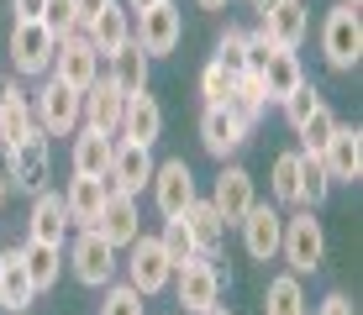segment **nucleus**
<instances>
[{
	"instance_id": "nucleus-15",
	"label": "nucleus",
	"mask_w": 363,
	"mask_h": 315,
	"mask_svg": "<svg viewBox=\"0 0 363 315\" xmlns=\"http://www.w3.org/2000/svg\"><path fill=\"white\" fill-rule=\"evenodd\" d=\"M237 226H242V247H247V258H253V263H274V258H279L284 216L274 205H258V200H253V210H247Z\"/></svg>"
},
{
	"instance_id": "nucleus-24",
	"label": "nucleus",
	"mask_w": 363,
	"mask_h": 315,
	"mask_svg": "<svg viewBox=\"0 0 363 315\" xmlns=\"http://www.w3.org/2000/svg\"><path fill=\"white\" fill-rule=\"evenodd\" d=\"M111 184L106 179H84V173H74L69 189H64V205H69V226H95L100 205H106Z\"/></svg>"
},
{
	"instance_id": "nucleus-16",
	"label": "nucleus",
	"mask_w": 363,
	"mask_h": 315,
	"mask_svg": "<svg viewBox=\"0 0 363 315\" xmlns=\"http://www.w3.org/2000/svg\"><path fill=\"white\" fill-rule=\"evenodd\" d=\"M121 105H127V95L111 79H95L90 90L79 95V126H95L100 137H116L121 132Z\"/></svg>"
},
{
	"instance_id": "nucleus-33",
	"label": "nucleus",
	"mask_w": 363,
	"mask_h": 315,
	"mask_svg": "<svg viewBox=\"0 0 363 315\" xmlns=\"http://www.w3.org/2000/svg\"><path fill=\"white\" fill-rule=\"evenodd\" d=\"M327 195H332V173H327V163H321L316 153H300V205L316 210Z\"/></svg>"
},
{
	"instance_id": "nucleus-35",
	"label": "nucleus",
	"mask_w": 363,
	"mask_h": 315,
	"mask_svg": "<svg viewBox=\"0 0 363 315\" xmlns=\"http://www.w3.org/2000/svg\"><path fill=\"white\" fill-rule=\"evenodd\" d=\"M295 132H300V153H321V147H327V137L337 132V116H332L327 105H316L306 121L295 126Z\"/></svg>"
},
{
	"instance_id": "nucleus-4",
	"label": "nucleus",
	"mask_w": 363,
	"mask_h": 315,
	"mask_svg": "<svg viewBox=\"0 0 363 315\" xmlns=\"http://www.w3.org/2000/svg\"><path fill=\"white\" fill-rule=\"evenodd\" d=\"M321 53H327L332 69H358V58H363V21H358V6H332L327 11V21H321Z\"/></svg>"
},
{
	"instance_id": "nucleus-31",
	"label": "nucleus",
	"mask_w": 363,
	"mask_h": 315,
	"mask_svg": "<svg viewBox=\"0 0 363 315\" xmlns=\"http://www.w3.org/2000/svg\"><path fill=\"white\" fill-rule=\"evenodd\" d=\"M227 110L247 126V132H253V126L264 121V110H269L264 79H258V74H237V79H232V100H227Z\"/></svg>"
},
{
	"instance_id": "nucleus-51",
	"label": "nucleus",
	"mask_w": 363,
	"mask_h": 315,
	"mask_svg": "<svg viewBox=\"0 0 363 315\" xmlns=\"http://www.w3.org/2000/svg\"><path fill=\"white\" fill-rule=\"evenodd\" d=\"M347 6H358V0H347Z\"/></svg>"
},
{
	"instance_id": "nucleus-3",
	"label": "nucleus",
	"mask_w": 363,
	"mask_h": 315,
	"mask_svg": "<svg viewBox=\"0 0 363 315\" xmlns=\"http://www.w3.org/2000/svg\"><path fill=\"white\" fill-rule=\"evenodd\" d=\"M79 95L74 84H64L58 74H43V84L32 90V121L43 126L48 137H74L79 132Z\"/></svg>"
},
{
	"instance_id": "nucleus-8",
	"label": "nucleus",
	"mask_w": 363,
	"mask_h": 315,
	"mask_svg": "<svg viewBox=\"0 0 363 315\" xmlns=\"http://www.w3.org/2000/svg\"><path fill=\"white\" fill-rule=\"evenodd\" d=\"M137 47H143L147 58H169L174 47H179V37H184V11L174 6V0H158V6H147V11H137Z\"/></svg>"
},
{
	"instance_id": "nucleus-30",
	"label": "nucleus",
	"mask_w": 363,
	"mask_h": 315,
	"mask_svg": "<svg viewBox=\"0 0 363 315\" xmlns=\"http://www.w3.org/2000/svg\"><path fill=\"white\" fill-rule=\"evenodd\" d=\"M258 79H264V95H269V100H284V95H290L300 79H306V69H300L295 47H274V53H269V63L258 69Z\"/></svg>"
},
{
	"instance_id": "nucleus-37",
	"label": "nucleus",
	"mask_w": 363,
	"mask_h": 315,
	"mask_svg": "<svg viewBox=\"0 0 363 315\" xmlns=\"http://www.w3.org/2000/svg\"><path fill=\"white\" fill-rule=\"evenodd\" d=\"M216 63H221L227 74H247V32H242V27H227V32H221Z\"/></svg>"
},
{
	"instance_id": "nucleus-29",
	"label": "nucleus",
	"mask_w": 363,
	"mask_h": 315,
	"mask_svg": "<svg viewBox=\"0 0 363 315\" xmlns=\"http://www.w3.org/2000/svg\"><path fill=\"white\" fill-rule=\"evenodd\" d=\"M32 126V95L16 90V79L0 84V147H11L16 137H27Z\"/></svg>"
},
{
	"instance_id": "nucleus-13",
	"label": "nucleus",
	"mask_w": 363,
	"mask_h": 315,
	"mask_svg": "<svg viewBox=\"0 0 363 315\" xmlns=\"http://www.w3.org/2000/svg\"><path fill=\"white\" fill-rule=\"evenodd\" d=\"M147 179H153V147H143V142H116V147H111V168H106L111 189H121V195H143Z\"/></svg>"
},
{
	"instance_id": "nucleus-49",
	"label": "nucleus",
	"mask_w": 363,
	"mask_h": 315,
	"mask_svg": "<svg viewBox=\"0 0 363 315\" xmlns=\"http://www.w3.org/2000/svg\"><path fill=\"white\" fill-rule=\"evenodd\" d=\"M195 6H200V11H221L227 0H195Z\"/></svg>"
},
{
	"instance_id": "nucleus-6",
	"label": "nucleus",
	"mask_w": 363,
	"mask_h": 315,
	"mask_svg": "<svg viewBox=\"0 0 363 315\" xmlns=\"http://www.w3.org/2000/svg\"><path fill=\"white\" fill-rule=\"evenodd\" d=\"M174 279V263H169V252L158 236H147V231H137V242L127 247V284L137 289V294H164Z\"/></svg>"
},
{
	"instance_id": "nucleus-28",
	"label": "nucleus",
	"mask_w": 363,
	"mask_h": 315,
	"mask_svg": "<svg viewBox=\"0 0 363 315\" xmlns=\"http://www.w3.org/2000/svg\"><path fill=\"white\" fill-rule=\"evenodd\" d=\"M111 147H116V137H100L95 126H79V132H74V173H84V179H106Z\"/></svg>"
},
{
	"instance_id": "nucleus-7",
	"label": "nucleus",
	"mask_w": 363,
	"mask_h": 315,
	"mask_svg": "<svg viewBox=\"0 0 363 315\" xmlns=\"http://www.w3.org/2000/svg\"><path fill=\"white\" fill-rule=\"evenodd\" d=\"M58 37L43 27V21H11V69L27 74V79H43L53 69Z\"/></svg>"
},
{
	"instance_id": "nucleus-10",
	"label": "nucleus",
	"mask_w": 363,
	"mask_h": 315,
	"mask_svg": "<svg viewBox=\"0 0 363 315\" xmlns=\"http://www.w3.org/2000/svg\"><path fill=\"white\" fill-rule=\"evenodd\" d=\"M147 189H153L158 216L174 221V216H184V205L195 200V173H190V163H184V158L153 163V179H147Z\"/></svg>"
},
{
	"instance_id": "nucleus-38",
	"label": "nucleus",
	"mask_w": 363,
	"mask_h": 315,
	"mask_svg": "<svg viewBox=\"0 0 363 315\" xmlns=\"http://www.w3.org/2000/svg\"><path fill=\"white\" fill-rule=\"evenodd\" d=\"M37 21H43V27L58 37V42L79 32V11H74V0H48V6H43V16H37Z\"/></svg>"
},
{
	"instance_id": "nucleus-50",
	"label": "nucleus",
	"mask_w": 363,
	"mask_h": 315,
	"mask_svg": "<svg viewBox=\"0 0 363 315\" xmlns=\"http://www.w3.org/2000/svg\"><path fill=\"white\" fill-rule=\"evenodd\" d=\"M6 195H11V184H6V173H0V210H6Z\"/></svg>"
},
{
	"instance_id": "nucleus-22",
	"label": "nucleus",
	"mask_w": 363,
	"mask_h": 315,
	"mask_svg": "<svg viewBox=\"0 0 363 315\" xmlns=\"http://www.w3.org/2000/svg\"><path fill=\"white\" fill-rule=\"evenodd\" d=\"M184 226H190V236H195V252L200 258H216L221 252V242H227V221L216 216V205H211V200H190V205H184V216H179Z\"/></svg>"
},
{
	"instance_id": "nucleus-34",
	"label": "nucleus",
	"mask_w": 363,
	"mask_h": 315,
	"mask_svg": "<svg viewBox=\"0 0 363 315\" xmlns=\"http://www.w3.org/2000/svg\"><path fill=\"white\" fill-rule=\"evenodd\" d=\"M274 200L279 205H300V153L274 158Z\"/></svg>"
},
{
	"instance_id": "nucleus-52",
	"label": "nucleus",
	"mask_w": 363,
	"mask_h": 315,
	"mask_svg": "<svg viewBox=\"0 0 363 315\" xmlns=\"http://www.w3.org/2000/svg\"><path fill=\"white\" fill-rule=\"evenodd\" d=\"M0 258H6V247H0Z\"/></svg>"
},
{
	"instance_id": "nucleus-27",
	"label": "nucleus",
	"mask_w": 363,
	"mask_h": 315,
	"mask_svg": "<svg viewBox=\"0 0 363 315\" xmlns=\"http://www.w3.org/2000/svg\"><path fill=\"white\" fill-rule=\"evenodd\" d=\"M58 252L64 247H53V242H37V236H27V242L16 247V258H21V268H27V279H32V289L37 294H48V289L58 284Z\"/></svg>"
},
{
	"instance_id": "nucleus-20",
	"label": "nucleus",
	"mask_w": 363,
	"mask_h": 315,
	"mask_svg": "<svg viewBox=\"0 0 363 315\" xmlns=\"http://www.w3.org/2000/svg\"><path fill=\"white\" fill-rule=\"evenodd\" d=\"M200 142H206V153H211V158L227 163L237 147L247 142V126L237 121L227 105H206V116H200Z\"/></svg>"
},
{
	"instance_id": "nucleus-39",
	"label": "nucleus",
	"mask_w": 363,
	"mask_h": 315,
	"mask_svg": "<svg viewBox=\"0 0 363 315\" xmlns=\"http://www.w3.org/2000/svg\"><path fill=\"white\" fill-rule=\"evenodd\" d=\"M279 105H284V121H290V126H300V121L311 116V110L321 105V90H316V84H311V79H300L295 90H290V95L279 100Z\"/></svg>"
},
{
	"instance_id": "nucleus-21",
	"label": "nucleus",
	"mask_w": 363,
	"mask_h": 315,
	"mask_svg": "<svg viewBox=\"0 0 363 315\" xmlns=\"http://www.w3.org/2000/svg\"><path fill=\"white\" fill-rule=\"evenodd\" d=\"M27 236H37V242H53L64 247L69 242V205L58 189H43V195H32V226Z\"/></svg>"
},
{
	"instance_id": "nucleus-12",
	"label": "nucleus",
	"mask_w": 363,
	"mask_h": 315,
	"mask_svg": "<svg viewBox=\"0 0 363 315\" xmlns=\"http://www.w3.org/2000/svg\"><path fill=\"white\" fill-rule=\"evenodd\" d=\"M316 158L327 163L332 184H358V179H363V132L337 121V132L327 137V147H321Z\"/></svg>"
},
{
	"instance_id": "nucleus-18",
	"label": "nucleus",
	"mask_w": 363,
	"mask_h": 315,
	"mask_svg": "<svg viewBox=\"0 0 363 315\" xmlns=\"http://www.w3.org/2000/svg\"><path fill=\"white\" fill-rule=\"evenodd\" d=\"M121 142H143V147H153L158 137H164V110H158V100L147 95V90H137L127 95V105H121Z\"/></svg>"
},
{
	"instance_id": "nucleus-36",
	"label": "nucleus",
	"mask_w": 363,
	"mask_h": 315,
	"mask_svg": "<svg viewBox=\"0 0 363 315\" xmlns=\"http://www.w3.org/2000/svg\"><path fill=\"white\" fill-rule=\"evenodd\" d=\"M158 242H164V252H169V263H174V268H179V263H190V258H200V252H195V236H190V226H184L179 216L164 221Z\"/></svg>"
},
{
	"instance_id": "nucleus-23",
	"label": "nucleus",
	"mask_w": 363,
	"mask_h": 315,
	"mask_svg": "<svg viewBox=\"0 0 363 315\" xmlns=\"http://www.w3.org/2000/svg\"><path fill=\"white\" fill-rule=\"evenodd\" d=\"M258 27H264L279 47H300L306 32H311V11H306V0H279L269 16H258Z\"/></svg>"
},
{
	"instance_id": "nucleus-41",
	"label": "nucleus",
	"mask_w": 363,
	"mask_h": 315,
	"mask_svg": "<svg viewBox=\"0 0 363 315\" xmlns=\"http://www.w3.org/2000/svg\"><path fill=\"white\" fill-rule=\"evenodd\" d=\"M232 79H237V74H227L216 58H211L206 74H200V95H206V105H227V100H232Z\"/></svg>"
},
{
	"instance_id": "nucleus-25",
	"label": "nucleus",
	"mask_w": 363,
	"mask_h": 315,
	"mask_svg": "<svg viewBox=\"0 0 363 315\" xmlns=\"http://www.w3.org/2000/svg\"><path fill=\"white\" fill-rule=\"evenodd\" d=\"M32 299H37V289L27 279V268H21L16 247H6V258H0V310L21 315V310H32Z\"/></svg>"
},
{
	"instance_id": "nucleus-48",
	"label": "nucleus",
	"mask_w": 363,
	"mask_h": 315,
	"mask_svg": "<svg viewBox=\"0 0 363 315\" xmlns=\"http://www.w3.org/2000/svg\"><path fill=\"white\" fill-rule=\"evenodd\" d=\"M200 315H232V310H227V305H221V299H216V305H206Z\"/></svg>"
},
{
	"instance_id": "nucleus-26",
	"label": "nucleus",
	"mask_w": 363,
	"mask_h": 315,
	"mask_svg": "<svg viewBox=\"0 0 363 315\" xmlns=\"http://www.w3.org/2000/svg\"><path fill=\"white\" fill-rule=\"evenodd\" d=\"M106 63H111V74H106V79L116 84L121 95L147 90V53L137 47V37H127V42H121V47H116V53H111Z\"/></svg>"
},
{
	"instance_id": "nucleus-42",
	"label": "nucleus",
	"mask_w": 363,
	"mask_h": 315,
	"mask_svg": "<svg viewBox=\"0 0 363 315\" xmlns=\"http://www.w3.org/2000/svg\"><path fill=\"white\" fill-rule=\"evenodd\" d=\"M274 47H279V42H274V37H269L264 27H253V32H247V74H258V69H264Z\"/></svg>"
},
{
	"instance_id": "nucleus-45",
	"label": "nucleus",
	"mask_w": 363,
	"mask_h": 315,
	"mask_svg": "<svg viewBox=\"0 0 363 315\" xmlns=\"http://www.w3.org/2000/svg\"><path fill=\"white\" fill-rule=\"evenodd\" d=\"M100 6H106V0H74V11H79V32H84V21H90Z\"/></svg>"
},
{
	"instance_id": "nucleus-47",
	"label": "nucleus",
	"mask_w": 363,
	"mask_h": 315,
	"mask_svg": "<svg viewBox=\"0 0 363 315\" xmlns=\"http://www.w3.org/2000/svg\"><path fill=\"white\" fill-rule=\"evenodd\" d=\"M127 11H147V6H158V0H121Z\"/></svg>"
},
{
	"instance_id": "nucleus-43",
	"label": "nucleus",
	"mask_w": 363,
	"mask_h": 315,
	"mask_svg": "<svg viewBox=\"0 0 363 315\" xmlns=\"http://www.w3.org/2000/svg\"><path fill=\"white\" fill-rule=\"evenodd\" d=\"M316 315H358V310H353V299H347V294H327L316 305Z\"/></svg>"
},
{
	"instance_id": "nucleus-46",
	"label": "nucleus",
	"mask_w": 363,
	"mask_h": 315,
	"mask_svg": "<svg viewBox=\"0 0 363 315\" xmlns=\"http://www.w3.org/2000/svg\"><path fill=\"white\" fill-rule=\"evenodd\" d=\"M274 6H279V0H253V11H258V16H269Z\"/></svg>"
},
{
	"instance_id": "nucleus-9",
	"label": "nucleus",
	"mask_w": 363,
	"mask_h": 315,
	"mask_svg": "<svg viewBox=\"0 0 363 315\" xmlns=\"http://www.w3.org/2000/svg\"><path fill=\"white\" fill-rule=\"evenodd\" d=\"M169 284H174V299H179L190 315H200L206 305H216V299H221V284H227V279H221V268L211 258H190V263L174 268Z\"/></svg>"
},
{
	"instance_id": "nucleus-14",
	"label": "nucleus",
	"mask_w": 363,
	"mask_h": 315,
	"mask_svg": "<svg viewBox=\"0 0 363 315\" xmlns=\"http://www.w3.org/2000/svg\"><path fill=\"white\" fill-rule=\"evenodd\" d=\"M48 74H58L64 84H74V90H90V84L100 79V53L90 47V37L84 32H74L58 42V53H53V69Z\"/></svg>"
},
{
	"instance_id": "nucleus-44",
	"label": "nucleus",
	"mask_w": 363,
	"mask_h": 315,
	"mask_svg": "<svg viewBox=\"0 0 363 315\" xmlns=\"http://www.w3.org/2000/svg\"><path fill=\"white\" fill-rule=\"evenodd\" d=\"M43 6H48V0H11L16 21H37V16H43Z\"/></svg>"
},
{
	"instance_id": "nucleus-17",
	"label": "nucleus",
	"mask_w": 363,
	"mask_h": 315,
	"mask_svg": "<svg viewBox=\"0 0 363 315\" xmlns=\"http://www.w3.org/2000/svg\"><path fill=\"white\" fill-rule=\"evenodd\" d=\"M211 205H216V216L227 221V226H237L253 210V173L247 168H237V163H227V168L216 173V189H211Z\"/></svg>"
},
{
	"instance_id": "nucleus-19",
	"label": "nucleus",
	"mask_w": 363,
	"mask_h": 315,
	"mask_svg": "<svg viewBox=\"0 0 363 315\" xmlns=\"http://www.w3.org/2000/svg\"><path fill=\"white\" fill-rule=\"evenodd\" d=\"M84 37H90V47H95L100 58H111V53L132 37V11L121 6V0H106V6L84 21Z\"/></svg>"
},
{
	"instance_id": "nucleus-40",
	"label": "nucleus",
	"mask_w": 363,
	"mask_h": 315,
	"mask_svg": "<svg viewBox=\"0 0 363 315\" xmlns=\"http://www.w3.org/2000/svg\"><path fill=\"white\" fill-rule=\"evenodd\" d=\"M100 315H147V305H143V294H137L132 284H106Z\"/></svg>"
},
{
	"instance_id": "nucleus-1",
	"label": "nucleus",
	"mask_w": 363,
	"mask_h": 315,
	"mask_svg": "<svg viewBox=\"0 0 363 315\" xmlns=\"http://www.w3.org/2000/svg\"><path fill=\"white\" fill-rule=\"evenodd\" d=\"M0 173H6V184L16 189V195H43L48 189V179H53V168H48V132L37 121L27 126V137H16V142L6 147Z\"/></svg>"
},
{
	"instance_id": "nucleus-32",
	"label": "nucleus",
	"mask_w": 363,
	"mask_h": 315,
	"mask_svg": "<svg viewBox=\"0 0 363 315\" xmlns=\"http://www.w3.org/2000/svg\"><path fill=\"white\" fill-rule=\"evenodd\" d=\"M264 315H311L306 284H300L295 273H279V279H269V289H264Z\"/></svg>"
},
{
	"instance_id": "nucleus-2",
	"label": "nucleus",
	"mask_w": 363,
	"mask_h": 315,
	"mask_svg": "<svg viewBox=\"0 0 363 315\" xmlns=\"http://www.w3.org/2000/svg\"><path fill=\"white\" fill-rule=\"evenodd\" d=\"M279 258L290 263L295 279H306V273H316L321 263H327V231H321L316 210L295 205V216H284V231H279Z\"/></svg>"
},
{
	"instance_id": "nucleus-11",
	"label": "nucleus",
	"mask_w": 363,
	"mask_h": 315,
	"mask_svg": "<svg viewBox=\"0 0 363 315\" xmlns=\"http://www.w3.org/2000/svg\"><path fill=\"white\" fill-rule=\"evenodd\" d=\"M95 231L106 236L116 252H127L137 242V231H143V210H137V195H121V189H111L106 205H100L95 216Z\"/></svg>"
},
{
	"instance_id": "nucleus-5",
	"label": "nucleus",
	"mask_w": 363,
	"mask_h": 315,
	"mask_svg": "<svg viewBox=\"0 0 363 315\" xmlns=\"http://www.w3.org/2000/svg\"><path fill=\"white\" fill-rule=\"evenodd\" d=\"M69 268L84 289H106L116 279V247H111L95 226H79V236L69 242Z\"/></svg>"
}]
</instances>
